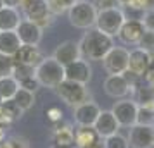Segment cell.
Listing matches in <instances>:
<instances>
[{
	"mask_svg": "<svg viewBox=\"0 0 154 148\" xmlns=\"http://www.w3.org/2000/svg\"><path fill=\"white\" fill-rule=\"evenodd\" d=\"M54 59H56L59 64L63 65H68V64L75 62V60H80L82 59V52H80V45L76 42H63L61 45H57L56 50H54Z\"/></svg>",
	"mask_w": 154,
	"mask_h": 148,
	"instance_id": "cell-16",
	"label": "cell"
},
{
	"mask_svg": "<svg viewBox=\"0 0 154 148\" xmlns=\"http://www.w3.org/2000/svg\"><path fill=\"white\" fill-rule=\"evenodd\" d=\"M35 69L36 67H31V65H24V64H17L16 62L14 65V76L17 81H21V79H26V78H33L35 76Z\"/></svg>",
	"mask_w": 154,
	"mask_h": 148,
	"instance_id": "cell-30",
	"label": "cell"
},
{
	"mask_svg": "<svg viewBox=\"0 0 154 148\" xmlns=\"http://www.w3.org/2000/svg\"><path fill=\"white\" fill-rule=\"evenodd\" d=\"M126 21L125 12L119 7L114 9H104V10H97V19H95V28L102 31L109 36H118L119 29Z\"/></svg>",
	"mask_w": 154,
	"mask_h": 148,
	"instance_id": "cell-5",
	"label": "cell"
},
{
	"mask_svg": "<svg viewBox=\"0 0 154 148\" xmlns=\"http://www.w3.org/2000/svg\"><path fill=\"white\" fill-rule=\"evenodd\" d=\"M47 7H49V12L54 16V17L64 14V12H68V5L64 4L63 0H47Z\"/></svg>",
	"mask_w": 154,
	"mask_h": 148,
	"instance_id": "cell-32",
	"label": "cell"
},
{
	"mask_svg": "<svg viewBox=\"0 0 154 148\" xmlns=\"http://www.w3.org/2000/svg\"><path fill=\"white\" fill-rule=\"evenodd\" d=\"M19 88H24V90H28V91H33L35 93L38 88H42L40 86V83L36 81V78L33 76V78H26V79H21L19 81Z\"/></svg>",
	"mask_w": 154,
	"mask_h": 148,
	"instance_id": "cell-36",
	"label": "cell"
},
{
	"mask_svg": "<svg viewBox=\"0 0 154 148\" xmlns=\"http://www.w3.org/2000/svg\"><path fill=\"white\" fill-rule=\"evenodd\" d=\"M23 10H24L26 19L38 24L42 29H45L54 22V16L49 12V7H47V0H29L28 5Z\"/></svg>",
	"mask_w": 154,
	"mask_h": 148,
	"instance_id": "cell-8",
	"label": "cell"
},
{
	"mask_svg": "<svg viewBox=\"0 0 154 148\" xmlns=\"http://www.w3.org/2000/svg\"><path fill=\"white\" fill-rule=\"evenodd\" d=\"M152 112H154V105H152Z\"/></svg>",
	"mask_w": 154,
	"mask_h": 148,
	"instance_id": "cell-49",
	"label": "cell"
},
{
	"mask_svg": "<svg viewBox=\"0 0 154 148\" xmlns=\"http://www.w3.org/2000/svg\"><path fill=\"white\" fill-rule=\"evenodd\" d=\"M104 148H130L128 145V140H126L125 136H121L119 133L112 134L109 138H104Z\"/></svg>",
	"mask_w": 154,
	"mask_h": 148,
	"instance_id": "cell-28",
	"label": "cell"
},
{
	"mask_svg": "<svg viewBox=\"0 0 154 148\" xmlns=\"http://www.w3.org/2000/svg\"><path fill=\"white\" fill-rule=\"evenodd\" d=\"M2 103H4V100H2V97H0V107H2Z\"/></svg>",
	"mask_w": 154,
	"mask_h": 148,
	"instance_id": "cell-47",
	"label": "cell"
},
{
	"mask_svg": "<svg viewBox=\"0 0 154 148\" xmlns=\"http://www.w3.org/2000/svg\"><path fill=\"white\" fill-rule=\"evenodd\" d=\"M56 93L66 105L73 107V109L90 100V91H88L87 85L75 83V81H69V79H64L56 88Z\"/></svg>",
	"mask_w": 154,
	"mask_h": 148,
	"instance_id": "cell-4",
	"label": "cell"
},
{
	"mask_svg": "<svg viewBox=\"0 0 154 148\" xmlns=\"http://www.w3.org/2000/svg\"><path fill=\"white\" fill-rule=\"evenodd\" d=\"M119 127L121 126L118 124V120L112 115L111 110H100L97 120L94 124V129L97 131V134L100 138H109L112 134H116L119 131Z\"/></svg>",
	"mask_w": 154,
	"mask_h": 148,
	"instance_id": "cell-17",
	"label": "cell"
},
{
	"mask_svg": "<svg viewBox=\"0 0 154 148\" xmlns=\"http://www.w3.org/2000/svg\"><path fill=\"white\" fill-rule=\"evenodd\" d=\"M99 114H100V107L95 102L88 100V102H85L82 105L75 107L73 115H75V122L78 126H94Z\"/></svg>",
	"mask_w": 154,
	"mask_h": 148,
	"instance_id": "cell-14",
	"label": "cell"
},
{
	"mask_svg": "<svg viewBox=\"0 0 154 148\" xmlns=\"http://www.w3.org/2000/svg\"><path fill=\"white\" fill-rule=\"evenodd\" d=\"M4 140H5V126L0 124V143H2Z\"/></svg>",
	"mask_w": 154,
	"mask_h": 148,
	"instance_id": "cell-41",
	"label": "cell"
},
{
	"mask_svg": "<svg viewBox=\"0 0 154 148\" xmlns=\"http://www.w3.org/2000/svg\"><path fill=\"white\" fill-rule=\"evenodd\" d=\"M151 88H152V93H154V83H152V85H151Z\"/></svg>",
	"mask_w": 154,
	"mask_h": 148,
	"instance_id": "cell-48",
	"label": "cell"
},
{
	"mask_svg": "<svg viewBox=\"0 0 154 148\" xmlns=\"http://www.w3.org/2000/svg\"><path fill=\"white\" fill-rule=\"evenodd\" d=\"M23 43L16 31H0V54L14 57Z\"/></svg>",
	"mask_w": 154,
	"mask_h": 148,
	"instance_id": "cell-21",
	"label": "cell"
},
{
	"mask_svg": "<svg viewBox=\"0 0 154 148\" xmlns=\"http://www.w3.org/2000/svg\"><path fill=\"white\" fill-rule=\"evenodd\" d=\"M52 140H54L56 148H73L75 147V131L69 126L56 127Z\"/></svg>",
	"mask_w": 154,
	"mask_h": 148,
	"instance_id": "cell-22",
	"label": "cell"
},
{
	"mask_svg": "<svg viewBox=\"0 0 154 148\" xmlns=\"http://www.w3.org/2000/svg\"><path fill=\"white\" fill-rule=\"evenodd\" d=\"M137 124H144V126H154V112H152V107H139V112H137Z\"/></svg>",
	"mask_w": 154,
	"mask_h": 148,
	"instance_id": "cell-29",
	"label": "cell"
},
{
	"mask_svg": "<svg viewBox=\"0 0 154 148\" xmlns=\"http://www.w3.org/2000/svg\"><path fill=\"white\" fill-rule=\"evenodd\" d=\"M0 110L7 115L11 122L17 120L23 115V110L17 107V103H16L14 100H4V103H2V107H0Z\"/></svg>",
	"mask_w": 154,
	"mask_h": 148,
	"instance_id": "cell-26",
	"label": "cell"
},
{
	"mask_svg": "<svg viewBox=\"0 0 154 148\" xmlns=\"http://www.w3.org/2000/svg\"><path fill=\"white\" fill-rule=\"evenodd\" d=\"M119 2V5H126V2H128V0H118Z\"/></svg>",
	"mask_w": 154,
	"mask_h": 148,
	"instance_id": "cell-44",
	"label": "cell"
},
{
	"mask_svg": "<svg viewBox=\"0 0 154 148\" xmlns=\"http://www.w3.org/2000/svg\"><path fill=\"white\" fill-rule=\"evenodd\" d=\"M100 136L97 131L94 129V126H80L75 131V147L76 148H90L99 145Z\"/></svg>",
	"mask_w": 154,
	"mask_h": 148,
	"instance_id": "cell-19",
	"label": "cell"
},
{
	"mask_svg": "<svg viewBox=\"0 0 154 148\" xmlns=\"http://www.w3.org/2000/svg\"><path fill=\"white\" fill-rule=\"evenodd\" d=\"M9 143H11V147L12 148H29L28 143L23 140V138H11Z\"/></svg>",
	"mask_w": 154,
	"mask_h": 148,
	"instance_id": "cell-39",
	"label": "cell"
},
{
	"mask_svg": "<svg viewBox=\"0 0 154 148\" xmlns=\"http://www.w3.org/2000/svg\"><path fill=\"white\" fill-rule=\"evenodd\" d=\"M63 2H64V4H66V5H68V9H69L71 5H73V4H76L78 0H63Z\"/></svg>",
	"mask_w": 154,
	"mask_h": 148,
	"instance_id": "cell-43",
	"label": "cell"
},
{
	"mask_svg": "<svg viewBox=\"0 0 154 148\" xmlns=\"http://www.w3.org/2000/svg\"><path fill=\"white\" fill-rule=\"evenodd\" d=\"M133 93H135V103L139 107H152L154 105V93H152V88L149 83H139V85L133 88Z\"/></svg>",
	"mask_w": 154,
	"mask_h": 148,
	"instance_id": "cell-23",
	"label": "cell"
},
{
	"mask_svg": "<svg viewBox=\"0 0 154 148\" xmlns=\"http://www.w3.org/2000/svg\"><path fill=\"white\" fill-rule=\"evenodd\" d=\"M35 78L40 83V86L49 88V90H56L57 86L66 79L64 65L57 62L54 57H43V60L35 69Z\"/></svg>",
	"mask_w": 154,
	"mask_h": 148,
	"instance_id": "cell-2",
	"label": "cell"
},
{
	"mask_svg": "<svg viewBox=\"0 0 154 148\" xmlns=\"http://www.w3.org/2000/svg\"><path fill=\"white\" fill-rule=\"evenodd\" d=\"M125 7H130L133 10H147L152 7V0H128Z\"/></svg>",
	"mask_w": 154,
	"mask_h": 148,
	"instance_id": "cell-33",
	"label": "cell"
},
{
	"mask_svg": "<svg viewBox=\"0 0 154 148\" xmlns=\"http://www.w3.org/2000/svg\"><path fill=\"white\" fill-rule=\"evenodd\" d=\"M16 33H17L23 45H38L42 42L43 29L29 19H23L19 22V26L16 28Z\"/></svg>",
	"mask_w": 154,
	"mask_h": 148,
	"instance_id": "cell-13",
	"label": "cell"
},
{
	"mask_svg": "<svg viewBox=\"0 0 154 148\" xmlns=\"http://www.w3.org/2000/svg\"><path fill=\"white\" fill-rule=\"evenodd\" d=\"M45 115H47V119H49L52 124H57V122L63 120L64 114L59 107H49V109H45Z\"/></svg>",
	"mask_w": 154,
	"mask_h": 148,
	"instance_id": "cell-34",
	"label": "cell"
},
{
	"mask_svg": "<svg viewBox=\"0 0 154 148\" xmlns=\"http://www.w3.org/2000/svg\"><path fill=\"white\" fill-rule=\"evenodd\" d=\"M78 45L82 57L88 60H102L107 55V52L114 47V38L99 31L97 28H92L87 29V33L82 36Z\"/></svg>",
	"mask_w": 154,
	"mask_h": 148,
	"instance_id": "cell-1",
	"label": "cell"
},
{
	"mask_svg": "<svg viewBox=\"0 0 154 148\" xmlns=\"http://www.w3.org/2000/svg\"><path fill=\"white\" fill-rule=\"evenodd\" d=\"M144 24L140 22V19H126L123 22V26L118 33V40L123 45H130V47H137L140 42V38L144 35Z\"/></svg>",
	"mask_w": 154,
	"mask_h": 148,
	"instance_id": "cell-11",
	"label": "cell"
},
{
	"mask_svg": "<svg viewBox=\"0 0 154 148\" xmlns=\"http://www.w3.org/2000/svg\"><path fill=\"white\" fill-rule=\"evenodd\" d=\"M0 148H12V147H11V143H9V141L4 140L2 143H0Z\"/></svg>",
	"mask_w": 154,
	"mask_h": 148,
	"instance_id": "cell-42",
	"label": "cell"
},
{
	"mask_svg": "<svg viewBox=\"0 0 154 148\" xmlns=\"http://www.w3.org/2000/svg\"><path fill=\"white\" fill-rule=\"evenodd\" d=\"M140 22L144 24V28H146L147 31H154V7L144 10V16H142Z\"/></svg>",
	"mask_w": 154,
	"mask_h": 148,
	"instance_id": "cell-35",
	"label": "cell"
},
{
	"mask_svg": "<svg viewBox=\"0 0 154 148\" xmlns=\"http://www.w3.org/2000/svg\"><path fill=\"white\" fill-rule=\"evenodd\" d=\"M112 115L116 117L119 126L132 127L137 124V112H139V105L135 103V100L132 98H121L118 102H114V105L111 109Z\"/></svg>",
	"mask_w": 154,
	"mask_h": 148,
	"instance_id": "cell-7",
	"label": "cell"
},
{
	"mask_svg": "<svg viewBox=\"0 0 154 148\" xmlns=\"http://www.w3.org/2000/svg\"><path fill=\"white\" fill-rule=\"evenodd\" d=\"M104 91L111 98L121 100V98H126L133 91V88L128 83L125 74H109L104 79Z\"/></svg>",
	"mask_w": 154,
	"mask_h": 148,
	"instance_id": "cell-9",
	"label": "cell"
},
{
	"mask_svg": "<svg viewBox=\"0 0 154 148\" xmlns=\"http://www.w3.org/2000/svg\"><path fill=\"white\" fill-rule=\"evenodd\" d=\"M90 148H104V147H102V145L99 143V145H95V147H90Z\"/></svg>",
	"mask_w": 154,
	"mask_h": 148,
	"instance_id": "cell-45",
	"label": "cell"
},
{
	"mask_svg": "<svg viewBox=\"0 0 154 148\" xmlns=\"http://www.w3.org/2000/svg\"><path fill=\"white\" fill-rule=\"evenodd\" d=\"M14 60L17 64L36 67L43 60V54H42V50L38 48V45H21L19 50H17V54L14 55Z\"/></svg>",
	"mask_w": 154,
	"mask_h": 148,
	"instance_id": "cell-18",
	"label": "cell"
},
{
	"mask_svg": "<svg viewBox=\"0 0 154 148\" xmlns=\"http://www.w3.org/2000/svg\"><path fill=\"white\" fill-rule=\"evenodd\" d=\"M29 0H16V5H17V9H24L26 5H28Z\"/></svg>",
	"mask_w": 154,
	"mask_h": 148,
	"instance_id": "cell-40",
	"label": "cell"
},
{
	"mask_svg": "<svg viewBox=\"0 0 154 148\" xmlns=\"http://www.w3.org/2000/svg\"><path fill=\"white\" fill-rule=\"evenodd\" d=\"M23 17L17 9L7 7V5L0 9V31H16Z\"/></svg>",
	"mask_w": 154,
	"mask_h": 148,
	"instance_id": "cell-20",
	"label": "cell"
},
{
	"mask_svg": "<svg viewBox=\"0 0 154 148\" xmlns=\"http://www.w3.org/2000/svg\"><path fill=\"white\" fill-rule=\"evenodd\" d=\"M137 47L142 50H146V52H149V54H154V31H147L146 29Z\"/></svg>",
	"mask_w": 154,
	"mask_h": 148,
	"instance_id": "cell-31",
	"label": "cell"
},
{
	"mask_svg": "<svg viewBox=\"0 0 154 148\" xmlns=\"http://www.w3.org/2000/svg\"><path fill=\"white\" fill-rule=\"evenodd\" d=\"M12 100L17 103V107L21 109L23 112H26V110H29L31 107L35 105L36 98H35V93L33 91H28V90H24V88H19Z\"/></svg>",
	"mask_w": 154,
	"mask_h": 148,
	"instance_id": "cell-25",
	"label": "cell"
},
{
	"mask_svg": "<svg viewBox=\"0 0 154 148\" xmlns=\"http://www.w3.org/2000/svg\"><path fill=\"white\" fill-rule=\"evenodd\" d=\"M14 65H16L14 57L0 54V78L12 76V74H14Z\"/></svg>",
	"mask_w": 154,
	"mask_h": 148,
	"instance_id": "cell-27",
	"label": "cell"
},
{
	"mask_svg": "<svg viewBox=\"0 0 154 148\" xmlns=\"http://www.w3.org/2000/svg\"><path fill=\"white\" fill-rule=\"evenodd\" d=\"M4 5H5V4H4V0H0V9L4 7Z\"/></svg>",
	"mask_w": 154,
	"mask_h": 148,
	"instance_id": "cell-46",
	"label": "cell"
},
{
	"mask_svg": "<svg viewBox=\"0 0 154 148\" xmlns=\"http://www.w3.org/2000/svg\"><path fill=\"white\" fill-rule=\"evenodd\" d=\"M64 76L69 81L75 83H82V85H88L92 79V65L87 60L80 59L75 62L64 65Z\"/></svg>",
	"mask_w": 154,
	"mask_h": 148,
	"instance_id": "cell-12",
	"label": "cell"
},
{
	"mask_svg": "<svg viewBox=\"0 0 154 148\" xmlns=\"http://www.w3.org/2000/svg\"><path fill=\"white\" fill-rule=\"evenodd\" d=\"M151 62V54L146 50L135 47L133 50H130V57H128V72H132L137 78H144L147 67Z\"/></svg>",
	"mask_w": 154,
	"mask_h": 148,
	"instance_id": "cell-15",
	"label": "cell"
},
{
	"mask_svg": "<svg viewBox=\"0 0 154 148\" xmlns=\"http://www.w3.org/2000/svg\"><path fill=\"white\" fill-rule=\"evenodd\" d=\"M17 90H19V81L14 76L0 78V97H2V100H12Z\"/></svg>",
	"mask_w": 154,
	"mask_h": 148,
	"instance_id": "cell-24",
	"label": "cell"
},
{
	"mask_svg": "<svg viewBox=\"0 0 154 148\" xmlns=\"http://www.w3.org/2000/svg\"><path fill=\"white\" fill-rule=\"evenodd\" d=\"M94 5L97 7V10H104V9H114L119 7V2L118 0H95Z\"/></svg>",
	"mask_w": 154,
	"mask_h": 148,
	"instance_id": "cell-37",
	"label": "cell"
},
{
	"mask_svg": "<svg viewBox=\"0 0 154 148\" xmlns=\"http://www.w3.org/2000/svg\"><path fill=\"white\" fill-rule=\"evenodd\" d=\"M130 148H154V126L135 124L128 131Z\"/></svg>",
	"mask_w": 154,
	"mask_h": 148,
	"instance_id": "cell-10",
	"label": "cell"
},
{
	"mask_svg": "<svg viewBox=\"0 0 154 148\" xmlns=\"http://www.w3.org/2000/svg\"><path fill=\"white\" fill-rule=\"evenodd\" d=\"M144 81L152 85L154 83V54H151V62H149V67H147L146 74H144Z\"/></svg>",
	"mask_w": 154,
	"mask_h": 148,
	"instance_id": "cell-38",
	"label": "cell"
},
{
	"mask_svg": "<svg viewBox=\"0 0 154 148\" xmlns=\"http://www.w3.org/2000/svg\"><path fill=\"white\" fill-rule=\"evenodd\" d=\"M68 19L71 26L78 29H92L95 28L97 19V7L88 0H78L68 9Z\"/></svg>",
	"mask_w": 154,
	"mask_h": 148,
	"instance_id": "cell-3",
	"label": "cell"
},
{
	"mask_svg": "<svg viewBox=\"0 0 154 148\" xmlns=\"http://www.w3.org/2000/svg\"><path fill=\"white\" fill-rule=\"evenodd\" d=\"M128 57L130 50L123 47H112L102 59V67L107 74H125L128 71Z\"/></svg>",
	"mask_w": 154,
	"mask_h": 148,
	"instance_id": "cell-6",
	"label": "cell"
}]
</instances>
